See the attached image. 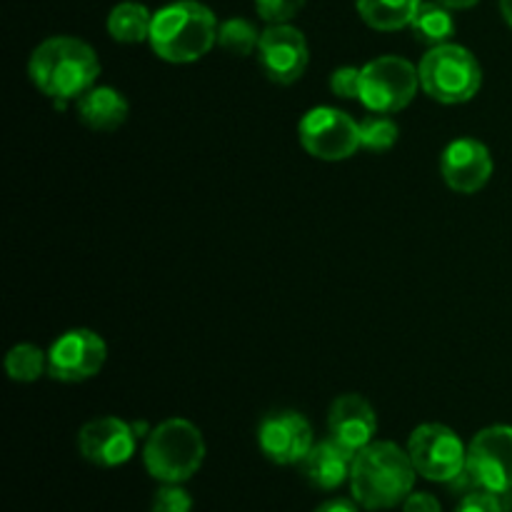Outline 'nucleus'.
<instances>
[{"instance_id":"9","label":"nucleus","mask_w":512,"mask_h":512,"mask_svg":"<svg viewBox=\"0 0 512 512\" xmlns=\"http://www.w3.org/2000/svg\"><path fill=\"white\" fill-rule=\"evenodd\" d=\"M465 470L475 485L490 493L508 495L512 490V428L490 425L480 430L468 445Z\"/></svg>"},{"instance_id":"19","label":"nucleus","mask_w":512,"mask_h":512,"mask_svg":"<svg viewBox=\"0 0 512 512\" xmlns=\"http://www.w3.org/2000/svg\"><path fill=\"white\" fill-rule=\"evenodd\" d=\"M153 15L143 3L125 0L118 3L108 15V33L118 43H143L150 38Z\"/></svg>"},{"instance_id":"8","label":"nucleus","mask_w":512,"mask_h":512,"mask_svg":"<svg viewBox=\"0 0 512 512\" xmlns=\"http://www.w3.org/2000/svg\"><path fill=\"white\" fill-rule=\"evenodd\" d=\"M298 138L313 158L338 163L358 153L360 123L345 110L318 105L310 108L298 123Z\"/></svg>"},{"instance_id":"2","label":"nucleus","mask_w":512,"mask_h":512,"mask_svg":"<svg viewBox=\"0 0 512 512\" xmlns=\"http://www.w3.org/2000/svg\"><path fill=\"white\" fill-rule=\"evenodd\" d=\"M28 75L35 88L53 100H78L95 85L100 60L93 45L73 35H53L33 50Z\"/></svg>"},{"instance_id":"13","label":"nucleus","mask_w":512,"mask_h":512,"mask_svg":"<svg viewBox=\"0 0 512 512\" xmlns=\"http://www.w3.org/2000/svg\"><path fill=\"white\" fill-rule=\"evenodd\" d=\"M258 445L275 465H300L315 445L313 425L295 410L265 415L258 428Z\"/></svg>"},{"instance_id":"26","label":"nucleus","mask_w":512,"mask_h":512,"mask_svg":"<svg viewBox=\"0 0 512 512\" xmlns=\"http://www.w3.org/2000/svg\"><path fill=\"white\" fill-rule=\"evenodd\" d=\"M455 512H505L503 495L490 493V490L475 488L473 493L463 495Z\"/></svg>"},{"instance_id":"18","label":"nucleus","mask_w":512,"mask_h":512,"mask_svg":"<svg viewBox=\"0 0 512 512\" xmlns=\"http://www.w3.org/2000/svg\"><path fill=\"white\" fill-rule=\"evenodd\" d=\"M423 0H358V15L373 30L410 28Z\"/></svg>"},{"instance_id":"7","label":"nucleus","mask_w":512,"mask_h":512,"mask_svg":"<svg viewBox=\"0 0 512 512\" xmlns=\"http://www.w3.org/2000/svg\"><path fill=\"white\" fill-rule=\"evenodd\" d=\"M408 455L420 478L433 483H450L468 463V445L455 430L440 423H425L410 433Z\"/></svg>"},{"instance_id":"15","label":"nucleus","mask_w":512,"mask_h":512,"mask_svg":"<svg viewBox=\"0 0 512 512\" xmlns=\"http://www.w3.org/2000/svg\"><path fill=\"white\" fill-rule=\"evenodd\" d=\"M328 433L335 443L343 448L363 450L370 445L378 433V415H375L373 405L358 393L340 395L333 400L328 410Z\"/></svg>"},{"instance_id":"25","label":"nucleus","mask_w":512,"mask_h":512,"mask_svg":"<svg viewBox=\"0 0 512 512\" xmlns=\"http://www.w3.org/2000/svg\"><path fill=\"white\" fill-rule=\"evenodd\" d=\"M305 0H255V10L270 25L290 23L303 10Z\"/></svg>"},{"instance_id":"3","label":"nucleus","mask_w":512,"mask_h":512,"mask_svg":"<svg viewBox=\"0 0 512 512\" xmlns=\"http://www.w3.org/2000/svg\"><path fill=\"white\" fill-rule=\"evenodd\" d=\"M218 18L198 0H175L153 15L150 48L168 63H195L218 45Z\"/></svg>"},{"instance_id":"28","label":"nucleus","mask_w":512,"mask_h":512,"mask_svg":"<svg viewBox=\"0 0 512 512\" xmlns=\"http://www.w3.org/2000/svg\"><path fill=\"white\" fill-rule=\"evenodd\" d=\"M403 512H443L440 500L430 493H410L403 503Z\"/></svg>"},{"instance_id":"17","label":"nucleus","mask_w":512,"mask_h":512,"mask_svg":"<svg viewBox=\"0 0 512 512\" xmlns=\"http://www.w3.org/2000/svg\"><path fill=\"white\" fill-rule=\"evenodd\" d=\"M75 113L85 128L95 133H113L128 120L130 105L120 90L110 85H93L75 100Z\"/></svg>"},{"instance_id":"24","label":"nucleus","mask_w":512,"mask_h":512,"mask_svg":"<svg viewBox=\"0 0 512 512\" xmlns=\"http://www.w3.org/2000/svg\"><path fill=\"white\" fill-rule=\"evenodd\" d=\"M150 512H193V498L180 483H165L155 490Z\"/></svg>"},{"instance_id":"29","label":"nucleus","mask_w":512,"mask_h":512,"mask_svg":"<svg viewBox=\"0 0 512 512\" xmlns=\"http://www.w3.org/2000/svg\"><path fill=\"white\" fill-rule=\"evenodd\" d=\"M313 512H360V508L355 500L335 498V500H328V503H323L320 508H315Z\"/></svg>"},{"instance_id":"21","label":"nucleus","mask_w":512,"mask_h":512,"mask_svg":"<svg viewBox=\"0 0 512 512\" xmlns=\"http://www.w3.org/2000/svg\"><path fill=\"white\" fill-rule=\"evenodd\" d=\"M5 373L15 383H35L43 373H48V353L33 343L13 345L5 355Z\"/></svg>"},{"instance_id":"6","label":"nucleus","mask_w":512,"mask_h":512,"mask_svg":"<svg viewBox=\"0 0 512 512\" xmlns=\"http://www.w3.org/2000/svg\"><path fill=\"white\" fill-rule=\"evenodd\" d=\"M418 88V65L400 55H380L360 68L358 100L370 113H400L413 103Z\"/></svg>"},{"instance_id":"27","label":"nucleus","mask_w":512,"mask_h":512,"mask_svg":"<svg viewBox=\"0 0 512 512\" xmlns=\"http://www.w3.org/2000/svg\"><path fill=\"white\" fill-rule=\"evenodd\" d=\"M330 90L333 95L343 100H353L360 95V68H353V65H343V68L335 70L330 75Z\"/></svg>"},{"instance_id":"14","label":"nucleus","mask_w":512,"mask_h":512,"mask_svg":"<svg viewBox=\"0 0 512 512\" xmlns=\"http://www.w3.org/2000/svg\"><path fill=\"white\" fill-rule=\"evenodd\" d=\"M440 173L455 193L473 195L488 185L493 175V155L475 138H458L440 155Z\"/></svg>"},{"instance_id":"1","label":"nucleus","mask_w":512,"mask_h":512,"mask_svg":"<svg viewBox=\"0 0 512 512\" xmlns=\"http://www.w3.org/2000/svg\"><path fill=\"white\" fill-rule=\"evenodd\" d=\"M418 470L408 450L390 440H373L355 453L350 470L353 500L365 510H390L413 493Z\"/></svg>"},{"instance_id":"22","label":"nucleus","mask_w":512,"mask_h":512,"mask_svg":"<svg viewBox=\"0 0 512 512\" xmlns=\"http://www.w3.org/2000/svg\"><path fill=\"white\" fill-rule=\"evenodd\" d=\"M260 33L250 20L245 18H228L218 25V45L223 50H228L230 55H250L253 50H258Z\"/></svg>"},{"instance_id":"12","label":"nucleus","mask_w":512,"mask_h":512,"mask_svg":"<svg viewBox=\"0 0 512 512\" xmlns=\"http://www.w3.org/2000/svg\"><path fill=\"white\" fill-rule=\"evenodd\" d=\"M138 430L133 423L105 415L85 423L78 433V450L98 468H118L128 463L138 448Z\"/></svg>"},{"instance_id":"16","label":"nucleus","mask_w":512,"mask_h":512,"mask_svg":"<svg viewBox=\"0 0 512 512\" xmlns=\"http://www.w3.org/2000/svg\"><path fill=\"white\" fill-rule=\"evenodd\" d=\"M355 453L335 443L333 438L320 440L310 448L300 463V473L308 480L313 488L318 490H338L345 480H350V470H353Z\"/></svg>"},{"instance_id":"4","label":"nucleus","mask_w":512,"mask_h":512,"mask_svg":"<svg viewBox=\"0 0 512 512\" xmlns=\"http://www.w3.org/2000/svg\"><path fill=\"white\" fill-rule=\"evenodd\" d=\"M203 460V433L185 418L163 420L145 438V470L160 483H185L198 473Z\"/></svg>"},{"instance_id":"31","label":"nucleus","mask_w":512,"mask_h":512,"mask_svg":"<svg viewBox=\"0 0 512 512\" xmlns=\"http://www.w3.org/2000/svg\"><path fill=\"white\" fill-rule=\"evenodd\" d=\"M500 13H503L505 23L512 28V0H500Z\"/></svg>"},{"instance_id":"20","label":"nucleus","mask_w":512,"mask_h":512,"mask_svg":"<svg viewBox=\"0 0 512 512\" xmlns=\"http://www.w3.org/2000/svg\"><path fill=\"white\" fill-rule=\"evenodd\" d=\"M410 30L418 43L435 48V45L450 43V38L455 35V18L448 5H443L440 0H433V3L423 0L410 23Z\"/></svg>"},{"instance_id":"23","label":"nucleus","mask_w":512,"mask_h":512,"mask_svg":"<svg viewBox=\"0 0 512 512\" xmlns=\"http://www.w3.org/2000/svg\"><path fill=\"white\" fill-rule=\"evenodd\" d=\"M398 135V123L385 113H370L360 120V148L365 150L385 153L398 143Z\"/></svg>"},{"instance_id":"5","label":"nucleus","mask_w":512,"mask_h":512,"mask_svg":"<svg viewBox=\"0 0 512 512\" xmlns=\"http://www.w3.org/2000/svg\"><path fill=\"white\" fill-rule=\"evenodd\" d=\"M418 75L423 93L445 105L468 103L483 85V68L478 58L458 43L430 48L420 60Z\"/></svg>"},{"instance_id":"11","label":"nucleus","mask_w":512,"mask_h":512,"mask_svg":"<svg viewBox=\"0 0 512 512\" xmlns=\"http://www.w3.org/2000/svg\"><path fill=\"white\" fill-rule=\"evenodd\" d=\"M258 63L268 80L278 85H293L305 75L310 63V48L303 30L290 23L268 25L260 33Z\"/></svg>"},{"instance_id":"10","label":"nucleus","mask_w":512,"mask_h":512,"mask_svg":"<svg viewBox=\"0 0 512 512\" xmlns=\"http://www.w3.org/2000/svg\"><path fill=\"white\" fill-rule=\"evenodd\" d=\"M108 345L98 333L75 328L60 335L48 350V375L60 383H83L103 370Z\"/></svg>"},{"instance_id":"30","label":"nucleus","mask_w":512,"mask_h":512,"mask_svg":"<svg viewBox=\"0 0 512 512\" xmlns=\"http://www.w3.org/2000/svg\"><path fill=\"white\" fill-rule=\"evenodd\" d=\"M443 5H448L450 10H468L473 8V5H478L480 0H440Z\"/></svg>"}]
</instances>
